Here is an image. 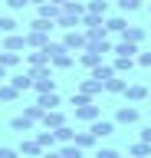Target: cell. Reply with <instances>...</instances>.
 Masks as SVG:
<instances>
[{
    "label": "cell",
    "mask_w": 151,
    "mask_h": 158,
    "mask_svg": "<svg viewBox=\"0 0 151 158\" xmlns=\"http://www.w3.org/2000/svg\"><path fill=\"white\" fill-rule=\"evenodd\" d=\"M131 158H151V145L148 142H135L131 145Z\"/></svg>",
    "instance_id": "obj_31"
},
{
    "label": "cell",
    "mask_w": 151,
    "mask_h": 158,
    "mask_svg": "<svg viewBox=\"0 0 151 158\" xmlns=\"http://www.w3.org/2000/svg\"><path fill=\"white\" fill-rule=\"evenodd\" d=\"M112 53H115V56H135L138 59V46H135V43H125V40H118V43L112 46Z\"/></svg>",
    "instance_id": "obj_23"
},
{
    "label": "cell",
    "mask_w": 151,
    "mask_h": 158,
    "mask_svg": "<svg viewBox=\"0 0 151 158\" xmlns=\"http://www.w3.org/2000/svg\"><path fill=\"white\" fill-rule=\"evenodd\" d=\"M72 142H76L82 152H85V148H95V142H99V138H95L89 128H85V132H76V135H72Z\"/></svg>",
    "instance_id": "obj_21"
},
{
    "label": "cell",
    "mask_w": 151,
    "mask_h": 158,
    "mask_svg": "<svg viewBox=\"0 0 151 158\" xmlns=\"http://www.w3.org/2000/svg\"><path fill=\"white\" fill-rule=\"evenodd\" d=\"M23 115H26V118H33V122H40V118H43V106H36V102H33V106H26V109H23Z\"/></svg>",
    "instance_id": "obj_33"
},
{
    "label": "cell",
    "mask_w": 151,
    "mask_h": 158,
    "mask_svg": "<svg viewBox=\"0 0 151 158\" xmlns=\"http://www.w3.org/2000/svg\"><path fill=\"white\" fill-rule=\"evenodd\" d=\"M138 66H145V69H151V53H138Z\"/></svg>",
    "instance_id": "obj_39"
},
{
    "label": "cell",
    "mask_w": 151,
    "mask_h": 158,
    "mask_svg": "<svg viewBox=\"0 0 151 158\" xmlns=\"http://www.w3.org/2000/svg\"><path fill=\"white\" fill-rule=\"evenodd\" d=\"M36 142H40V148H56L59 142H56V135H53V128H43V132H36Z\"/></svg>",
    "instance_id": "obj_26"
},
{
    "label": "cell",
    "mask_w": 151,
    "mask_h": 158,
    "mask_svg": "<svg viewBox=\"0 0 151 158\" xmlns=\"http://www.w3.org/2000/svg\"><path fill=\"white\" fill-rule=\"evenodd\" d=\"M125 27H128L125 13H118V17H105V30H109V33H121Z\"/></svg>",
    "instance_id": "obj_25"
},
{
    "label": "cell",
    "mask_w": 151,
    "mask_h": 158,
    "mask_svg": "<svg viewBox=\"0 0 151 158\" xmlns=\"http://www.w3.org/2000/svg\"><path fill=\"white\" fill-rule=\"evenodd\" d=\"M33 125H36V122L26 118V115H13L10 118V128H13V132H20V135H23V132H33Z\"/></svg>",
    "instance_id": "obj_22"
},
{
    "label": "cell",
    "mask_w": 151,
    "mask_h": 158,
    "mask_svg": "<svg viewBox=\"0 0 151 158\" xmlns=\"http://www.w3.org/2000/svg\"><path fill=\"white\" fill-rule=\"evenodd\" d=\"M53 3H59V7H62V3H66V0H53Z\"/></svg>",
    "instance_id": "obj_44"
},
{
    "label": "cell",
    "mask_w": 151,
    "mask_h": 158,
    "mask_svg": "<svg viewBox=\"0 0 151 158\" xmlns=\"http://www.w3.org/2000/svg\"><path fill=\"white\" fill-rule=\"evenodd\" d=\"M17 155H20L17 148H7V145H0V158H17Z\"/></svg>",
    "instance_id": "obj_38"
},
{
    "label": "cell",
    "mask_w": 151,
    "mask_h": 158,
    "mask_svg": "<svg viewBox=\"0 0 151 158\" xmlns=\"http://www.w3.org/2000/svg\"><path fill=\"white\" fill-rule=\"evenodd\" d=\"M59 3H53V0H46V3H40V7H36V17H43V20H53V23H56V17H59Z\"/></svg>",
    "instance_id": "obj_16"
},
{
    "label": "cell",
    "mask_w": 151,
    "mask_h": 158,
    "mask_svg": "<svg viewBox=\"0 0 151 158\" xmlns=\"http://www.w3.org/2000/svg\"><path fill=\"white\" fill-rule=\"evenodd\" d=\"M43 128H59V125H66V115H62L59 109H50V112H43Z\"/></svg>",
    "instance_id": "obj_13"
},
{
    "label": "cell",
    "mask_w": 151,
    "mask_h": 158,
    "mask_svg": "<svg viewBox=\"0 0 151 158\" xmlns=\"http://www.w3.org/2000/svg\"><path fill=\"white\" fill-rule=\"evenodd\" d=\"M30 3H33V7H40V3H46V0H30Z\"/></svg>",
    "instance_id": "obj_43"
},
{
    "label": "cell",
    "mask_w": 151,
    "mask_h": 158,
    "mask_svg": "<svg viewBox=\"0 0 151 158\" xmlns=\"http://www.w3.org/2000/svg\"><path fill=\"white\" fill-rule=\"evenodd\" d=\"M7 82H10L17 92H26V89H33V76H30V73H13Z\"/></svg>",
    "instance_id": "obj_15"
},
{
    "label": "cell",
    "mask_w": 151,
    "mask_h": 158,
    "mask_svg": "<svg viewBox=\"0 0 151 158\" xmlns=\"http://www.w3.org/2000/svg\"><path fill=\"white\" fill-rule=\"evenodd\" d=\"M23 36H26V49H43L50 43V33H40V30H26Z\"/></svg>",
    "instance_id": "obj_10"
},
{
    "label": "cell",
    "mask_w": 151,
    "mask_h": 158,
    "mask_svg": "<svg viewBox=\"0 0 151 158\" xmlns=\"http://www.w3.org/2000/svg\"><path fill=\"white\" fill-rule=\"evenodd\" d=\"M135 63H138L135 56H115V59H112L115 73H131V69H135Z\"/></svg>",
    "instance_id": "obj_24"
},
{
    "label": "cell",
    "mask_w": 151,
    "mask_h": 158,
    "mask_svg": "<svg viewBox=\"0 0 151 158\" xmlns=\"http://www.w3.org/2000/svg\"><path fill=\"white\" fill-rule=\"evenodd\" d=\"M89 132L95 138H105V135H112V132H115V118H95V122H89Z\"/></svg>",
    "instance_id": "obj_6"
},
{
    "label": "cell",
    "mask_w": 151,
    "mask_h": 158,
    "mask_svg": "<svg viewBox=\"0 0 151 158\" xmlns=\"http://www.w3.org/2000/svg\"><path fill=\"white\" fill-rule=\"evenodd\" d=\"M40 158H62V155H59V148H43Z\"/></svg>",
    "instance_id": "obj_40"
},
{
    "label": "cell",
    "mask_w": 151,
    "mask_h": 158,
    "mask_svg": "<svg viewBox=\"0 0 151 158\" xmlns=\"http://www.w3.org/2000/svg\"><path fill=\"white\" fill-rule=\"evenodd\" d=\"M141 142H148V145H151V125H145V128H141Z\"/></svg>",
    "instance_id": "obj_41"
},
{
    "label": "cell",
    "mask_w": 151,
    "mask_h": 158,
    "mask_svg": "<svg viewBox=\"0 0 151 158\" xmlns=\"http://www.w3.org/2000/svg\"><path fill=\"white\" fill-rule=\"evenodd\" d=\"M95 158H121L115 148H95Z\"/></svg>",
    "instance_id": "obj_36"
},
{
    "label": "cell",
    "mask_w": 151,
    "mask_h": 158,
    "mask_svg": "<svg viewBox=\"0 0 151 158\" xmlns=\"http://www.w3.org/2000/svg\"><path fill=\"white\" fill-rule=\"evenodd\" d=\"M89 76H92V79H99L102 86H105V82H109V79L115 76V66H112V63H99V66H95V69L89 73Z\"/></svg>",
    "instance_id": "obj_17"
},
{
    "label": "cell",
    "mask_w": 151,
    "mask_h": 158,
    "mask_svg": "<svg viewBox=\"0 0 151 158\" xmlns=\"http://www.w3.org/2000/svg\"><path fill=\"white\" fill-rule=\"evenodd\" d=\"M53 135H56V142H59V145H66V142H72V135H76V132H72L69 125H59V128H53Z\"/></svg>",
    "instance_id": "obj_30"
},
{
    "label": "cell",
    "mask_w": 151,
    "mask_h": 158,
    "mask_svg": "<svg viewBox=\"0 0 151 158\" xmlns=\"http://www.w3.org/2000/svg\"><path fill=\"white\" fill-rule=\"evenodd\" d=\"M23 7H30V0H7V10H10V13H17V10H23Z\"/></svg>",
    "instance_id": "obj_35"
},
{
    "label": "cell",
    "mask_w": 151,
    "mask_h": 158,
    "mask_svg": "<svg viewBox=\"0 0 151 158\" xmlns=\"http://www.w3.org/2000/svg\"><path fill=\"white\" fill-rule=\"evenodd\" d=\"M79 92H85V96H89V99H95V96H102V92H105V86H102V82H99V79H82V82H79Z\"/></svg>",
    "instance_id": "obj_14"
},
{
    "label": "cell",
    "mask_w": 151,
    "mask_h": 158,
    "mask_svg": "<svg viewBox=\"0 0 151 158\" xmlns=\"http://www.w3.org/2000/svg\"><path fill=\"white\" fill-rule=\"evenodd\" d=\"M85 102H92L85 92H76V96H72V109H76V106H85Z\"/></svg>",
    "instance_id": "obj_37"
},
{
    "label": "cell",
    "mask_w": 151,
    "mask_h": 158,
    "mask_svg": "<svg viewBox=\"0 0 151 158\" xmlns=\"http://www.w3.org/2000/svg\"><path fill=\"white\" fill-rule=\"evenodd\" d=\"M17 152H20V155H30V158H40V155H43V148H40V142H36V138H23Z\"/></svg>",
    "instance_id": "obj_19"
},
{
    "label": "cell",
    "mask_w": 151,
    "mask_h": 158,
    "mask_svg": "<svg viewBox=\"0 0 151 158\" xmlns=\"http://www.w3.org/2000/svg\"><path fill=\"white\" fill-rule=\"evenodd\" d=\"M62 46L69 49V53H82V49L89 46V40H85V30H82V27L66 30V36H62Z\"/></svg>",
    "instance_id": "obj_2"
},
{
    "label": "cell",
    "mask_w": 151,
    "mask_h": 158,
    "mask_svg": "<svg viewBox=\"0 0 151 158\" xmlns=\"http://www.w3.org/2000/svg\"><path fill=\"white\" fill-rule=\"evenodd\" d=\"M145 33H148L145 27H131V23H128V27H125V30L118 33V40H125V43H135V46H141V43H145Z\"/></svg>",
    "instance_id": "obj_8"
},
{
    "label": "cell",
    "mask_w": 151,
    "mask_h": 158,
    "mask_svg": "<svg viewBox=\"0 0 151 158\" xmlns=\"http://www.w3.org/2000/svg\"><path fill=\"white\" fill-rule=\"evenodd\" d=\"M121 13H135V10H141V0H118Z\"/></svg>",
    "instance_id": "obj_34"
},
{
    "label": "cell",
    "mask_w": 151,
    "mask_h": 158,
    "mask_svg": "<svg viewBox=\"0 0 151 158\" xmlns=\"http://www.w3.org/2000/svg\"><path fill=\"white\" fill-rule=\"evenodd\" d=\"M23 63H26V66H46V63H50L46 46H43V49H30V53H23Z\"/></svg>",
    "instance_id": "obj_12"
},
{
    "label": "cell",
    "mask_w": 151,
    "mask_h": 158,
    "mask_svg": "<svg viewBox=\"0 0 151 158\" xmlns=\"http://www.w3.org/2000/svg\"><path fill=\"white\" fill-rule=\"evenodd\" d=\"M7 79H10V69H7V66H0V82H7Z\"/></svg>",
    "instance_id": "obj_42"
},
{
    "label": "cell",
    "mask_w": 151,
    "mask_h": 158,
    "mask_svg": "<svg viewBox=\"0 0 151 158\" xmlns=\"http://www.w3.org/2000/svg\"><path fill=\"white\" fill-rule=\"evenodd\" d=\"M46 53H50V66L53 69H72V66H76V56L62 46V40H59V43L50 40V43H46Z\"/></svg>",
    "instance_id": "obj_1"
},
{
    "label": "cell",
    "mask_w": 151,
    "mask_h": 158,
    "mask_svg": "<svg viewBox=\"0 0 151 158\" xmlns=\"http://www.w3.org/2000/svg\"><path fill=\"white\" fill-rule=\"evenodd\" d=\"M36 106H43V112H50V109H59L62 106V99H59L56 89H53V92H36Z\"/></svg>",
    "instance_id": "obj_9"
},
{
    "label": "cell",
    "mask_w": 151,
    "mask_h": 158,
    "mask_svg": "<svg viewBox=\"0 0 151 158\" xmlns=\"http://www.w3.org/2000/svg\"><path fill=\"white\" fill-rule=\"evenodd\" d=\"M17 96H20V92H17L10 82H0V102H13Z\"/></svg>",
    "instance_id": "obj_32"
},
{
    "label": "cell",
    "mask_w": 151,
    "mask_h": 158,
    "mask_svg": "<svg viewBox=\"0 0 151 158\" xmlns=\"http://www.w3.org/2000/svg\"><path fill=\"white\" fill-rule=\"evenodd\" d=\"M125 86H128V79H121V73H115V76L105 82V92H109V96H121Z\"/></svg>",
    "instance_id": "obj_18"
},
{
    "label": "cell",
    "mask_w": 151,
    "mask_h": 158,
    "mask_svg": "<svg viewBox=\"0 0 151 158\" xmlns=\"http://www.w3.org/2000/svg\"><path fill=\"white\" fill-rule=\"evenodd\" d=\"M17 27H20V23H17L10 13H3V17H0V36H7V33H17Z\"/></svg>",
    "instance_id": "obj_28"
},
{
    "label": "cell",
    "mask_w": 151,
    "mask_h": 158,
    "mask_svg": "<svg viewBox=\"0 0 151 158\" xmlns=\"http://www.w3.org/2000/svg\"><path fill=\"white\" fill-rule=\"evenodd\" d=\"M72 112H76V122H85V125H89V122H95V118L102 115V106H95V99H92L85 106H76Z\"/></svg>",
    "instance_id": "obj_3"
},
{
    "label": "cell",
    "mask_w": 151,
    "mask_h": 158,
    "mask_svg": "<svg viewBox=\"0 0 151 158\" xmlns=\"http://www.w3.org/2000/svg\"><path fill=\"white\" fill-rule=\"evenodd\" d=\"M85 10L89 13H99V17H109V0H89Z\"/></svg>",
    "instance_id": "obj_29"
},
{
    "label": "cell",
    "mask_w": 151,
    "mask_h": 158,
    "mask_svg": "<svg viewBox=\"0 0 151 158\" xmlns=\"http://www.w3.org/2000/svg\"><path fill=\"white\" fill-rule=\"evenodd\" d=\"M121 96L128 99V102H145V99H148L151 92H148V86H141V82H128V86H125V92H121Z\"/></svg>",
    "instance_id": "obj_7"
},
{
    "label": "cell",
    "mask_w": 151,
    "mask_h": 158,
    "mask_svg": "<svg viewBox=\"0 0 151 158\" xmlns=\"http://www.w3.org/2000/svg\"><path fill=\"white\" fill-rule=\"evenodd\" d=\"M141 118L138 106H118V112H115V125H135Z\"/></svg>",
    "instance_id": "obj_5"
},
{
    "label": "cell",
    "mask_w": 151,
    "mask_h": 158,
    "mask_svg": "<svg viewBox=\"0 0 151 158\" xmlns=\"http://www.w3.org/2000/svg\"><path fill=\"white\" fill-rule=\"evenodd\" d=\"M76 63H79L82 69H89V73H92L99 63H105V53H99V49H82L79 56H76Z\"/></svg>",
    "instance_id": "obj_4"
},
{
    "label": "cell",
    "mask_w": 151,
    "mask_h": 158,
    "mask_svg": "<svg viewBox=\"0 0 151 158\" xmlns=\"http://www.w3.org/2000/svg\"><path fill=\"white\" fill-rule=\"evenodd\" d=\"M23 63V53H10V49H0V66H7V69H17Z\"/></svg>",
    "instance_id": "obj_20"
},
{
    "label": "cell",
    "mask_w": 151,
    "mask_h": 158,
    "mask_svg": "<svg viewBox=\"0 0 151 158\" xmlns=\"http://www.w3.org/2000/svg\"><path fill=\"white\" fill-rule=\"evenodd\" d=\"M33 89H36V92H53V89H56V79L53 76H40V79H33Z\"/></svg>",
    "instance_id": "obj_27"
},
{
    "label": "cell",
    "mask_w": 151,
    "mask_h": 158,
    "mask_svg": "<svg viewBox=\"0 0 151 158\" xmlns=\"http://www.w3.org/2000/svg\"><path fill=\"white\" fill-rule=\"evenodd\" d=\"M3 49L23 53V49H26V36H23V33H7V36H3Z\"/></svg>",
    "instance_id": "obj_11"
},
{
    "label": "cell",
    "mask_w": 151,
    "mask_h": 158,
    "mask_svg": "<svg viewBox=\"0 0 151 158\" xmlns=\"http://www.w3.org/2000/svg\"><path fill=\"white\" fill-rule=\"evenodd\" d=\"M148 99H151V96H148Z\"/></svg>",
    "instance_id": "obj_45"
}]
</instances>
